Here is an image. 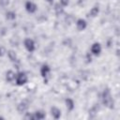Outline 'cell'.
I'll return each instance as SVG.
<instances>
[{"label": "cell", "mask_w": 120, "mask_h": 120, "mask_svg": "<svg viewBox=\"0 0 120 120\" xmlns=\"http://www.w3.org/2000/svg\"><path fill=\"white\" fill-rule=\"evenodd\" d=\"M102 103L109 109H113L114 108V100L112 98L111 95V91L109 88L104 89V91L102 92Z\"/></svg>", "instance_id": "1"}, {"label": "cell", "mask_w": 120, "mask_h": 120, "mask_svg": "<svg viewBox=\"0 0 120 120\" xmlns=\"http://www.w3.org/2000/svg\"><path fill=\"white\" fill-rule=\"evenodd\" d=\"M27 82H28V77H27V75H26L24 72L20 71V72H18V73L16 74L15 82H16L17 85L22 86V85H24L25 83H27Z\"/></svg>", "instance_id": "2"}, {"label": "cell", "mask_w": 120, "mask_h": 120, "mask_svg": "<svg viewBox=\"0 0 120 120\" xmlns=\"http://www.w3.org/2000/svg\"><path fill=\"white\" fill-rule=\"evenodd\" d=\"M51 73V68L48 64H43L40 68V75L42 78H44V82H46L47 83V78L49 77Z\"/></svg>", "instance_id": "3"}, {"label": "cell", "mask_w": 120, "mask_h": 120, "mask_svg": "<svg viewBox=\"0 0 120 120\" xmlns=\"http://www.w3.org/2000/svg\"><path fill=\"white\" fill-rule=\"evenodd\" d=\"M23 45L29 52H33L36 50V43L32 38H25L23 41Z\"/></svg>", "instance_id": "4"}, {"label": "cell", "mask_w": 120, "mask_h": 120, "mask_svg": "<svg viewBox=\"0 0 120 120\" xmlns=\"http://www.w3.org/2000/svg\"><path fill=\"white\" fill-rule=\"evenodd\" d=\"M101 51H102V48H101L100 43H98V42H94V43L91 45L90 52H91L93 55L98 56V55L101 53Z\"/></svg>", "instance_id": "5"}, {"label": "cell", "mask_w": 120, "mask_h": 120, "mask_svg": "<svg viewBox=\"0 0 120 120\" xmlns=\"http://www.w3.org/2000/svg\"><path fill=\"white\" fill-rule=\"evenodd\" d=\"M24 8H25V10L28 13H31L32 14V13H35L37 11L38 6L34 2H32V1H26L25 2V5H24Z\"/></svg>", "instance_id": "6"}, {"label": "cell", "mask_w": 120, "mask_h": 120, "mask_svg": "<svg viewBox=\"0 0 120 120\" xmlns=\"http://www.w3.org/2000/svg\"><path fill=\"white\" fill-rule=\"evenodd\" d=\"M75 23H76V28L79 31H83L87 27V22L84 19H82V18H80V19L76 20Z\"/></svg>", "instance_id": "7"}, {"label": "cell", "mask_w": 120, "mask_h": 120, "mask_svg": "<svg viewBox=\"0 0 120 120\" xmlns=\"http://www.w3.org/2000/svg\"><path fill=\"white\" fill-rule=\"evenodd\" d=\"M50 112H51V115H52L54 119H59V118L61 117L62 112H61V110H60L58 107H56V106H52V107L51 108Z\"/></svg>", "instance_id": "8"}, {"label": "cell", "mask_w": 120, "mask_h": 120, "mask_svg": "<svg viewBox=\"0 0 120 120\" xmlns=\"http://www.w3.org/2000/svg\"><path fill=\"white\" fill-rule=\"evenodd\" d=\"M28 103L25 102V101H22L20 102L18 105H17V111L20 112V113H24L25 112H27L28 110Z\"/></svg>", "instance_id": "9"}, {"label": "cell", "mask_w": 120, "mask_h": 120, "mask_svg": "<svg viewBox=\"0 0 120 120\" xmlns=\"http://www.w3.org/2000/svg\"><path fill=\"white\" fill-rule=\"evenodd\" d=\"M65 105H66L68 111H69V112L73 111L74 108H75V102H74V100H73L72 98H67L65 99Z\"/></svg>", "instance_id": "10"}, {"label": "cell", "mask_w": 120, "mask_h": 120, "mask_svg": "<svg viewBox=\"0 0 120 120\" xmlns=\"http://www.w3.org/2000/svg\"><path fill=\"white\" fill-rule=\"evenodd\" d=\"M16 72H14L13 70H8L6 72V75H5V78H6V81L8 82H11L13 81H15V78H16Z\"/></svg>", "instance_id": "11"}, {"label": "cell", "mask_w": 120, "mask_h": 120, "mask_svg": "<svg viewBox=\"0 0 120 120\" xmlns=\"http://www.w3.org/2000/svg\"><path fill=\"white\" fill-rule=\"evenodd\" d=\"M7 54H8V59L11 61V62H17L18 61V56H17V53L15 51L13 50H8L7 52Z\"/></svg>", "instance_id": "12"}, {"label": "cell", "mask_w": 120, "mask_h": 120, "mask_svg": "<svg viewBox=\"0 0 120 120\" xmlns=\"http://www.w3.org/2000/svg\"><path fill=\"white\" fill-rule=\"evenodd\" d=\"M34 117H35V120H42L46 117V112L41 110L36 111L34 112Z\"/></svg>", "instance_id": "13"}, {"label": "cell", "mask_w": 120, "mask_h": 120, "mask_svg": "<svg viewBox=\"0 0 120 120\" xmlns=\"http://www.w3.org/2000/svg\"><path fill=\"white\" fill-rule=\"evenodd\" d=\"M53 9H54V12H55L56 15H62V14L64 13V7H63L60 3L55 4Z\"/></svg>", "instance_id": "14"}, {"label": "cell", "mask_w": 120, "mask_h": 120, "mask_svg": "<svg viewBox=\"0 0 120 120\" xmlns=\"http://www.w3.org/2000/svg\"><path fill=\"white\" fill-rule=\"evenodd\" d=\"M98 13H99V7L98 6H94L91 9H90V11H89V15L91 16V17H97L98 15Z\"/></svg>", "instance_id": "15"}, {"label": "cell", "mask_w": 120, "mask_h": 120, "mask_svg": "<svg viewBox=\"0 0 120 120\" xmlns=\"http://www.w3.org/2000/svg\"><path fill=\"white\" fill-rule=\"evenodd\" d=\"M6 19L8 21H14L16 19V13L13 10H8L6 12Z\"/></svg>", "instance_id": "16"}, {"label": "cell", "mask_w": 120, "mask_h": 120, "mask_svg": "<svg viewBox=\"0 0 120 120\" xmlns=\"http://www.w3.org/2000/svg\"><path fill=\"white\" fill-rule=\"evenodd\" d=\"M23 117H24V119H26V120H35L34 112H25Z\"/></svg>", "instance_id": "17"}, {"label": "cell", "mask_w": 120, "mask_h": 120, "mask_svg": "<svg viewBox=\"0 0 120 120\" xmlns=\"http://www.w3.org/2000/svg\"><path fill=\"white\" fill-rule=\"evenodd\" d=\"M66 22H67V23L71 24V23L74 22V17H73V15H71V14L68 15V16L66 17Z\"/></svg>", "instance_id": "18"}, {"label": "cell", "mask_w": 120, "mask_h": 120, "mask_svg": "<svg viewBox=\"0 0 120 120\" xmlns=\"http://www.w3.org/2000/svg\"><path fill=\"white\" fill-rule=\"evenodd\" d=\"M92 53L91 52H87L85 54V60H86V63H91L92 62Z\"/></svg>", "instance_id": "19"}, {"label": "cell", "mask_w": 120, "mask_h": 120, "mask_svg": "<svg viewBox=\"0 0 120 120\" xmlns=\"http://www.w3.org/2000/svg\"><path fill=\"white\" fill-rule=\"evenodd\" d=\"M7 53V50L4 46H0V57H3L4 55H6Z\"/></svg>", "instance_id": "20"}, {"label": "cell", "mask_w": 120, "mask_h": 120, "mask_svg": "<svg viewBox=\"0 0 120 120\" xmlns=\"http://www.w3.org/2000/svg\"><path fill=\"white\" fill-rule=\"evenodd\" d=\"M59 3L65 8V7L68 6V4H69V0H59Z\"/></svg>", "instance_id": "21"}, {"label": "cell", "mask_w": 120, "mask_h": 120, "mask_svg": "<svg viewBox=\"0 0 120 120\" xmlns=\"http://www.w3.org/2000/svg\"><path fill=\"white\" fill-rule=\"evenodd\" d=\"M9 4V0H0V5L2 7H7Z\"/></svg>", "instance_id": "22"}, {"label": "cell", "mask_w": 120, "mask_h": 120, "mask_svg": "<svg viewBox=\"0 0 120 120\" xmlns=\"http://www.w3.org/2000/svg\"><path fill=\"white\" fill-rule=\"evenodd\" d=\"M45 1H47V2L50 3V4H52V2H53V0H45Z\"/></svg>", "instance_id": "23"}]
</instances>
